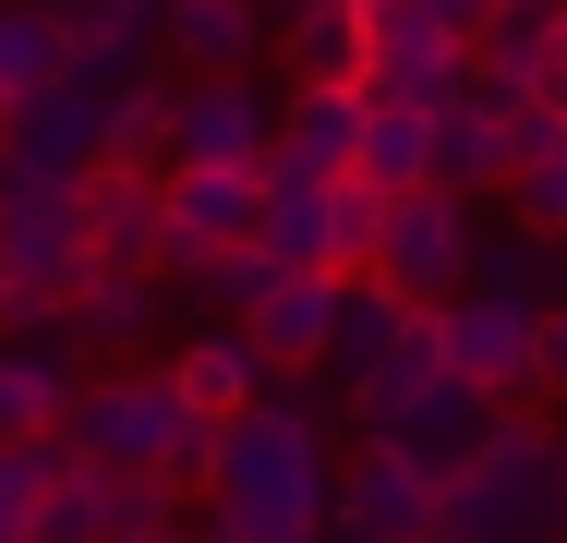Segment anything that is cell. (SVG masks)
<instances>
[{"label":"cell","mask_w":567,"mask_h":543,"mask_svg":"<svg viewBox=\"0 0 567 543\" xmlns=\"http://www.w3.org/2000/svg\"><path fill=\"white\" fill-rule=\"evenodd\" d=\"M411 12H435V24H447L458 49H483V24H495V12H507V0H411Z\"/></svg>","instance_id":"31"},{"label":"cell","mask_w":567,"mask_h":543,"mask_svg":"<svg viewBox=\"0 0 567 543\" xmlns=\"http://www.w3.org/2000/svg\"><path fill=\"white\" fill-rule=\"evenodd\" d=\"M471 290H495V303H567V242H532V229H483V266H471Z\"/></svg>","instance_id":"23"},{"label":"cell","mask_w":567,"mask_h":543,"mask_svg":"<svg viewBox=\"0 0 567 543\" xmlns=\"http://www.w3.org/2000/svg\"><path fill=\"white\" fill-rule=\"evenodd\" d=\"M157 543H194V532H157Z\"/></svg>","instance_id":"35"},{"label":"cell","mask_w":567,"mask_h":543,"mask_svg":"<svg viewBox=\"0 0 567 543\" xmlns=\"http://www.w3.org/2000/svg\"><path fill=\"white\" fill-rule=\"evenodd\" d=\"M483 229H495V217L471 206V194H435V182H423V194H386L374 278H386L399 303H423V315H435V303H458V290H471V266H483Z\"/></svg>","instance_id":"7"},{"label":"cell","mask_w":567,"mask_h":543,"mask_svg":"<svg viewBox=\"0 0 567 543\" xmlns=\"http://www.w3.org/2000/svg\"><path fill=\"white\" fill-rule=\"evenodd\" d=\"M278 98L254 73H169L157 85V170H266Z\"/></svg>","instance_id":"6"},{"label":"cell","mask_w":567,"mask_h":543,"mask_svg":"<svg viewBox=\"0 0 567 543\" xmlns=\"http://www.w3.org/2000/svg\"><path fill=\"white\" fill-rule=\"evenodd\" d=\"M61 37H73V61H110V73H157V0H85Z\"/></svg>","instance_id":"25"},{"label":"cell","mask_w":567,"mask_h":543,"mask_svg":"<svg viewBox=\"0 0 567 543\" xmlns=\"http://www.w3.org/2000/svg\"><path fill=\"white\" fill-rule=\"evenodd\" d=\"M241 338H254L266 387H302V375H327V338H339V278H278V290L241 315Z\"/></svg>","instance_id":"19"},{"label":"cell","mask_w":567,"mask_h":543,"mask_svg":"<svg viewBox=\"0 0 567 543\" xmlns=\"http://www.w3.org/2000/svg\"><path fill=\"white\" fill-rule=\"evenodd\" d=\"M411 338H423V303H399L374 266H362V278H339V338H327V375H339V399L362 387V375H386Z\"/></svg>","instance_id":"21"},{"label":"cell","mask_w":567,"mask_h":543,"mask_svg":"<svg viewBox=\"0 0 567 543\" xmlns=\"http://www.w3.org/2000/svg\"><path fill=\"white\" fill-rule=\"evenodd\" d=\"M544 12H567V0H544Z\"/></svg>","instance_id":"36"},{"label":"cell","mask_w":567,"mask_h":543,"mask_svg":"<svg viewBox=\"0 0 567 543\" xmlns=\"http://www.w3.org/2000/svg\"><path fill=\"white\" fill-rule=\"evenodd\" d=\"M519 98L544 109V121H567V12H556V37L532 49V73H519Z\"/></svg>","instance_id":"30"},{"label":"cell","mask_w":567,"mask_h":543,"mask_svg":"<svg viewBox=\"0 0 567 543\" xmlns=\"http://www.w3.org/2000/svg\"><path fill=\"white\" fill-rule=\"evenodd\" d=\"M49 471H61V434H49V447H0V543H37Z\"/></svg>","instance_id":"27"},{"label":"cell","mask_w":567,"mask_h":543,"mask_svg":"<svg viewBox=\"0 0 567 543\" xmlns=\"http://www.w3.org/2000/svg\"><path fill=\"white\" fill-rule=\"evenodd\" d=\"M435 543H567V411H507L447 471Z\"/></svg>","instance_id":"1"},{"label":"cell","mask_w":567,"mask_h":543,"mask_svg":"<svg viewBox=\"0 0 567 543\" xmlns=\"http://www.w3.org/2000/svg\"><path fill=\"white\" fill-rule=\"evenodd\" d=\"M254 254H266V266H290V278H350V242H339V182L266 170V206H254Z\"/></svg>","instance_id":"17"},{"label":"cell","mask_w":567,"mask_h":543,"mask_svg":"<svg viewBox=\"0 0 567 543\" xmlns=\"http://www.w3.org/2000/svg\"><path fill=\"white\" fill-rule=\"evenodd\" d=\"M157 73H110V61H61L37 98L12 109V170L24 182H85L97 157H121V121Z\"/></svg>","instance_id":"5"},{"label":"cell","mask_w":567,"mask_h":543,"mask_svg":"<svg viewBox=\"0 0 567 543\" xmlns=\"http://www.w3.org/2000/svg\"><path fill=\"white\" fill-rule=\"evenodd\" d=\"M350 423H362V447H411L423 471H458V459H471L483 434L507 423V411H495L483 387H458L447 362L411 338L386 375H362V387H350Z\"/></svg>","instance_id":"4"},{"label":"cell","mask_w":567,"mask_h":543,"mask_svg":"<svg viewBox=\"0 0 567 543\" xmlns=\"http://www.w3.org/2000/svg\"><path fill=\"white\" fill-rule=\"evenodd\" d=\"M0 182H12V109H0Z\"/></svg>","instance_id":"34"},{"label":"cell","mask_w":567,"mask_h":543,"mask_svg":"<svg viewBox=\"0 0 567 543\" xmlns=\"http://www.w3.org/2000/svg\"><path fill=\"white\" fill-rule=\"evenodd\" d=\"M532 411H567V303L532 315V387H519Z\"/></svg>","instance_id":"29"},{"label":"cell","mask_w":567,"mask_h":543,"mask_svg":"<svg viewBox=\"0 0 567 543\" xmlns=\"http://www.w3.org/2000/svg\"><path fill=\"white\" fill-rule=\"evenodd\" d=\"M157 326H169V278H133V266H97L85 303H73V338L85 350H145Z\"/></svg>","instance_id":"22"},{"label":"cell","mask_w":567,"mask_h":543,"mask_svg":"<svg viewBox=\"0 0 567 543\" xmlns=\"http://www.w3.org/2000/svg\"><path fill=\"white\" fill-rule=\"evenodd\" d=\"M73 194H85V229H97V266H133V278L169 266V170H145V157H97Z\"/></svg>","instance_id":"15"},{"label":"cell","mask_w":567,"mask_h":543,"mask_svg":"<svg viewBox=\"0 0 567 543\" xmlns=\"http://www.w3.org/2000/svg\"><path fill=\"white\" fill-rule=\"evenodd\" d=\"M495 206H507V229H532V242H567V145H556V157H532Z\"/></svg>","instance_id":"28"},{"label":"cell","mask_w":567,"mask_h":543,"mask_svg":"<svg viewBox=\"0 0 567 543\" xmlns=\"http://www.w3.org/2000/svg\"><path fill=\"white\" fill-rule=\"evenodd\" d=\"M519 109H532V98H519L507 73L471 61V85L435 109V194H471V206H483V194L519 182Z\"/></svg>","instance_id":"9"},{"label":"cell","mask_w":567,"mask_h":543,"mask_svg":"<svg viewBox=\"0 0 567 543\" xmlns=\"http://www.w3.org/2000/svg\"><path fill=\"white\" fill-rule=\"evenodd\" d=\"M423 350L447 362L458 387H483L495 411H519V387H532V303H495V290H458L423 315Z\"/></svg>","instance_id":"11"},{"label":"cell","mask_w":567,"mask_h":543,"mask_svg":"<svg viewBox=\"0 0 567 543\" xmlns=\"http://www.w3.org/2000/svg\"><path fill=\"white\" fill-rule=\"evenodd\" d=\"M254 206H266V170H169V290H194L206 266H229L254 242Z\"/></svg>","instance_id":"14"},{"label":"cell","mask_w":567,"mask_h":543,"mask_svg":"<svg viewBox=\"0 0 567 543\" xmlns=\"http://www.w3.org/2000/svg\"><path fill=\"white\" fill-rule=\"evenodd\" d=\"M350 12H362V24H374V12H411V0H350Z\"/></svg>","instance_id":"32"},{"label":"cell","mask_w":567,"mask_h":543,"mask_svg":"<svg viewBox=\"0 0 567 543\" xmlns=\"http://www.w3.org/2000/svg\"><path fill=\"white\" fill-rule=\"evenodd\" d=\"M435 508H447V471H423L411 447H362L327 495V543H435Z\"/></svg>","instance_id":"10"},{"label":"cell","mask_w":567,"mask_h":543,"mask_svg":"<svg viewBox=\"0 0 567 543\" xmlns=\"http://www.w3.org/2000/svg\"><path fill=\"white\" fill-rule=\"evenodd\" d=\"M97 278V229H85V194L73 182H0V338L73 315Z\"/></svg>","instance_id":"3"},{"label":"cell","mask_w":567,"mask_h":543,"mask_svg":"<svg viewBox=\"0 0 567 543\" xmlns=\"http://www.w3.org/2000/svg\"><path fill=\"white\" fill-rule=\"evenodd\" d=\"M362 121H374V98H362V85L302 73V85L278 98V145H266V170H302V182H362Z\"/></svg>","instance_id":"16"},{"label":"cell","mask_w":567,"mask_h":543,"mask_svg":"<svg viewBox=\"0 0 567 543\" xmlns=\"http://www.w3.org/2000/svg\"><path fill=\"white\" fill-rule=\"evenodd\" d=\"M61 61H73V37H61L37 0H0V109H24L49 73H61Z\"/></svg>","instance_id":"26"},{"label":"cell","mask_w":567,"mask_h":543,"mask_svg":"<svg viewBox=\"0 0 567 543\" xmlns=\"http://www.w3.org/2000/svg\"><path fill=\"white\" fill-rule=\"evenodd\" d=\"M182 532V483H145V471H97L61 447L49 471V508H37V543H157Z\"/></svg>","instance_id":"8"},{"label":"cell","mask_w":567,"mask_h":543,"mask_svg":"<svg viewBox=\"0 0 567 543\" xmlns=\"http://www.w3.org/2000/svg\"><path fill=\"white\" fill-rule=\"evenodd\" d=\"M169 399L194 411V423H241L254 399H266V362H254V338L241 326H194V338H169Z\"/></svg>","instance_id":"20"},{"label":"cell","mask_w":567,"mask_h":543,"mask_svg":"<svg viewBox=\"0 0 567 543\" xmlns=\"http://www.w3.org/2000/svg\"><path fill=\"white\" fill-rule=\"evenodd\" d=\"M61 447H73V459H97V471L182 483V495H206V471H218V423H194V411L169 399V375H157V362H110V375H85V399H73Z\"/></svg>","instance_id":"2"},{"label":"cell","mask_w":567,"mask_h":543,"mask_svg":"<svg viewBox=\"0 0 567 543\" xmlns=\"http://www.w3.org/2000/svg\"><path fill=\"white\" fill-rule=\"evenodd\" d=\"M350 85H362L374 109H447L458 85H471V49H458L435 12H374V24H362Z\"/></svg>","instance_id":"12"},{"label":"cell","mask_w":567,"mask_h":543,"mask_svg":"<svg viewBox=\"0 0 567 543\" xmlns=\"http://www.w3.org/2000/svg\"><path fill=\"white\" fill-rule=\"evenodd\" d=\"M362 182L374 194H423L435 182V109H374L362 121Z\"/></svg>","instance_id":"24"},{"label":"cell","mask_w":567,"mask_h":543,"mask_svg":"<svg viewBox=\"0 0 567 543\" xmlns=\"http://www.w3.org/2000/svg\"><path fill=\"white\" fill-rule=\"evenodd\" d=\"M278 49L266 0H157V61L169 73H254Z\"/></svg>","instance_id":"18"},{"label":"cell","mask_w":567,"mask_h":543,"mask_svg":"<svg viewBox=\"0 0 567 543\" xmlns=\"http://www.w3.org/2000/svg\"><path fill=\"white\" fill-rule=\"evenodd\" d=\"M73 399H85V338H73V315L0 338V447H49V434L73 423Z\"/></svg>","instance_id":"13"},{"label":"cell","mask_w":567,"mask_h":543,"mask_svg":"<svg viewBox=\"0 0 567 543\" xmlns=\"http://www.w3.org/2000/svg\"><path fill=\"white\" fill-rule=\"evenodd\" d=\"M37 12H49V24H73V12H85V0H37Z\"/></svg>","instance_id":"33"}]
</instances>
